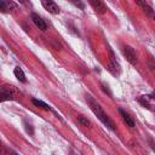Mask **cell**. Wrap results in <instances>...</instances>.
Instances as JSON below:
<instances>
[{
    "instance_id": "6da1fadb",
    "label": "cell",
    "mask_w": 155,
    "mask_h": 155,
    "mask_svg": "<svg viewBox=\"0 0 155 155\" xmlns=\"http://www.w3.org/2000/svg\"><path fill=\"white\" fill-rule=\"evenodd\" d=\"M87 99H88V102H90V105H91V109H92V111L98 116V119L104 124V125H107L110 130H113V131H115V127H114V125H113V122L109 120V117L104 114V111L101 109V107H99V104L98 103H96L91 97H87Z\"/></svg>"
},
{
    "instance_id": "7a4b0ae2",
    "label": "cell",
    "mask_w": 155,
    "mask_h": 155,
    "mask_svg": "<svg viewBox=\"0 0 155 155\" xmlns=\"http://www.w3.org/2000/svg\"><path fill=\"white\" fill-rule=\"evenodd\" d=\"M15 97V91L12 86H0V102L11 101Z\"/></svg>"
},
{
    "instance_id": "3957f363",
    "label": "cell",
    "mask_w": 155,
    "mask_h": 155,
    "mask_svg": "<svg viewBox=\"0 0 155 155\" xmlns=\"http://www.w3.org/2000/svg\"><path fill=\"white\" fill-rule=\"evenodd\" d=\"M122 53H124V56L126 57V59H127L131 64H136V63H137V56H136V52H134V50H133L132 47L125 46V47L122 48Z\"/></svg>"
},
{
    "instance_id": "277c9868",
    "label": "cell",
    "mask_w": 155,
    "mask_h": 155,
    "mask_svg": "<svg viewBox=\"0 0 155 155\" xmlns=\"http://www.w3.org/2000/svg\"><path fill=\"white\" fill-rule=\"evenodd\" d=\"M42 6L45 7V10H47L50 13H53V15H57L59 13V8L57 6V4L54 1H51V0H42L41 1Z\"/></svg>"
},
{
    "instance_id": "5b68a950",
    "label": "cell",
    "mask_w": 155,
    "mask_h": 155,
    "mask_svg": "<svg viewBox=\"0 0 155 155\" xmlns=\"http://www.w3.org/2000/svg\"><path fill=\"white\" fill-rule=\"evenodd\" d=\"M31 21H33L34 24H35L39 29H41L42 31L47 29V24L45 23V21H44L39 15H36V13H31Z\"/></svg>"
},
{
    "instance_id": "8992f818",
    "label": "cell",
    "mask_w": 155,
    "mask_h": 155,
    "mask_svg": "<svg viewBox=\"0 0 155 155\" xmlns=\"http://www.w3.org/2000/svg\"><path fill=\"white\" fill-rule=\"evenodd\" d=\"M90 5L93 7V10L96 11V12H98V13H104L105 11H107V7H105V5L102 2V1H99V0H97V1H90Z\"/></svg>"
},
{
    "instance_id": "52a82bcc",
    "label": "cell",
    "mask_w": 155,
    "mask_h": 155,
    "mask_svg": "<svg viewBox=\"0 0 155 155\" xmlns=\"http://www.w3.org/2000/svg\"><path fill=\"white\" fill-rule=\"evenodd\" d=\"M119 111H120V114H121V116H122V119H124V121L126 122V125H128L130 127H134V121H133V119L126 113V111H124L122 109H119Z\"/></svg>"
},
{
    "instance_id": "ba28073f",
    "label": "cell",
    "mask_w": 155,
    "mask_h": 155,
    "mask_svg": "<svg viewBox=\"0 0 155 155\" xmlns=\"http://www.w3.org/2000/svg\"><path fill=\"white\" fill-rule=\"evenodd\" d=\"M13 74H15V76L21 81V82H25L27 81V79H25V75H24V73H23V70L19 68V67H16L15 68V70H13Z\"/></svg>"
},
{
    "instance_id": "9c48e42d",
    "label": "cell",
    "mask_w": 155,
    "mask_h": 155,
    "mask_svg": "<svg viewBox=\"0 0 155 155\" xmlns=\"http://www.w3.org/2000/svg\"><path fill=\"white\" fill-rule=\"evenodd\" d=\"M137 5L142 6L143 10H144V12H145L149 17H153V16H154V11H153V8H151L150 6H148L147 2H144V1H137Z\"/></svg>"
},
{
    "instance_id": "30bf717a",
    "label": "cell",
    "mask_w": 155,
    "mask_h": 155,
    "mask_svg": "<svg viewBox=\"0 0 155 155\" xmlns=\"http://www.w3.org/2000/svg\"><path fill=\"white\" fill-rule=\"evenodd\" d=\"M31 102H33V104H34V105H36V107H39V108H41V109H44V110H51V108H50L46 103H44L42 101H39V99L33 98V99H31Z\"/></svg>"
},
{
    "instance_id": "8fae6325",
    "label": "cell",
    "mask_w": 155,
    "mask_h": 155,
    "mask_svg": "<svg viewBox=\"0 0 155 155\" xmlns=\"http://www.w3.org/2000/svg\"><path fill=\"white\" fill-rule=\"evenodd\" d=\"M78 120H79V122H80L82 126H85V127H91V121H90L88 119H86L85 116L79 115V116H78Z\"/></svg>"
},
{
    "instance_id": "7c38bea8",
    "label": "cell",
    "mask_w": 155,
    "mask_h": 155,
    "mask_svg": "<svg viewBox=\"0 0 155 155\" xmlns=\"http://www.w3.org/2000/svg\"><path fill=\"white\" fill-rule=\"evenodd\" d=\"M138 102L143 105V107H145V108H150V104H149V102L145 99V96H142V97H139L138 98Z\"/></svg>"
},
{
    "instance_id": "4fadbf2b",
    "label": "cell",
    "mask_w": 155,
    "mask_h": 155,
    "mask_svg": "<svg viewBox=\"0 0 155 155\" xmlns=\"http://www.w3.org/2000/svg\"><path fill=\"white\" fill-rule=\"evenodd\" d=\"M0 11L1 12H8V10H7V2L6 1H1L0 0Z\"/></svg>"
},
{
    "instance_id": "5bb4252c",
    "label": "cell",
    "mask_w": 155,
    "mask_h": 155,
    "mask_svg": "<svg viewBox=\"0 0 155 155\" xmlns=\"http://www.w3.org/2000/svg\"><path fill=\"white\" fill-rule=\"evenodd\" d=\"M24 125H25V130H27V132H29L30 134H33V127H31V125H29L28 122H24Z\"/></svg>"
},
{
    "instance_id": "9a60e30c",
    "label": "cell",
    "mask_w": 155,
    "mask_h": 155,
    "mask_svg": "<svg viewBox=\"0 0 155 155\" xmlns=\"http://www.w3.org/2000/svg\"><path fill=\"white\" fill-rule=\"evenodd\" d=\"M102 88H103V91H104L105 93H108L109 96H111V92L109 91V88H108V86H107L105 84H102Z\"/></svg>"
},
{
    "instance_id": "2e32d148",
    "label": "cell",
    "mask_w": 155,
    "mask_h": 155,
    "mask_svg": "<svg viewBox=\"0 0 155 155\" xmlns=\"http://www.w3.org/2000/svg\"><path fill=\"white\" fill-rule=\"evenodd\" d=\"M0 155H6V150L4 149V147L0 144Z\"/></svg>"
},
{
    "instance_id": "e0dca14e",
    "label": "cell",
    "mask_w": 155,
    "mask_h": 155,
    "mask_svg": "<svg viewBox=\"0 0 155 155\" xmlns=\"http://www.w3.org/2000/svg\"><path fill=\"white\" fill-rule=\"evenodd\" d=\"M75 5H76V6H79L81 10H84V8H85V5H84L82 2H79V1H78V2H75Z\"/></svg>"
},
{
    "instance_id": "ac0fdd59",
    "label": "cell",
    "mask_w": 155,
    "mask_h": 155,
    "mask_svg": "<svg viewBox=\"0 0 155 155\" xmlns=\"http://www.w3.org/2000/svg\"><path fill=\"white\" fill-rule=\"evenodd\" d=\"M11 155H17V154H16L15 151H11Z\"/></svg>"
}]
</instances>
